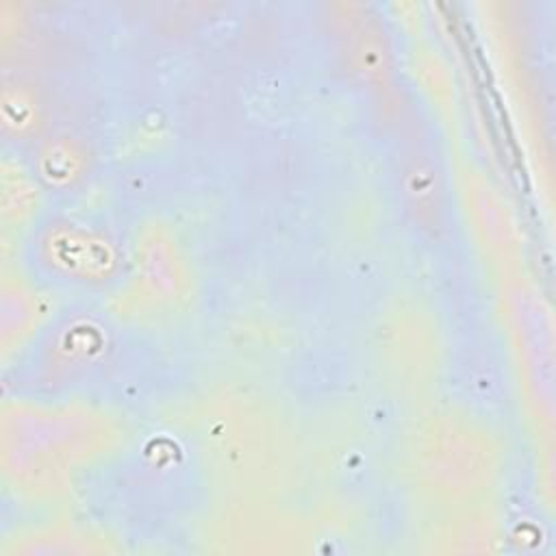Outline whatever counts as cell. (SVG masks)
Returning <instances> with one entry per match:
<instances>
[{"instance_id":"1","label":"cell","mask_w":556,"mask_h":556,"mask_svg":"<svg viewBox=\"0 0 556 556\" xmlns=\"http://www.w3.org/2000/svg\"><path fill=\"white\" fill-rule=\"evenodd\" d=\"M56 232L46 243V258L50 267L65 280L96 285L106 282L117 269L115 243L80 224H56Z\"/></svg>"}]
</instances>
